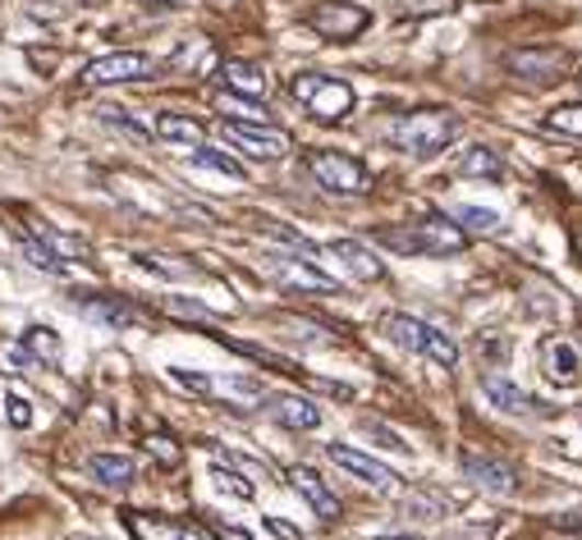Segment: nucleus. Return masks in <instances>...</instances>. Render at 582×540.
<instances>
[{
	"mask_svg": "<svg viewBox=\"0 0 582 540\" xmlns=\"http://www.w3.org/2000/svg\"><path fill=\"white\" fill-rule=\"evenodd\" d=\"M578 88H582V73H578Z\"/></svg>",
	"mask_w": 582,
	"mask_h": 540,
	"instance_id": "obj_44",
	"label": "nucleus"
},
{
	"mask_svg": "<svg viewBox=\"0 0 582 540\" xmlns=\"http://www.w3.org/2000/svg\"><path fill=\"white\" fill-rule=\"evenodd\" d=\"M381 330L390 334L399 348H409L418 357H432L436 367H459V348H454V340H449L445 330H436V325H426L418 317H403V312H390L381 321Z\"/></svg>",
	"mask_w": 582,
	"mask_h": 540,
	"instance_id": "obj_3",
	"label": "nucleus"
},
{
	"mask_svg": "<svg viewBox=\"0 0 582 540\" xmlns=\"http://www.w3.org/2000/svg\"><path fill=\"white\" fill-rule=\"evenodd\" d=\"M376 243L395 256H449L468 243V234L445 216H422L413 225H390L376 229Z\"/></svg>",
	"mask_w": 582,
	"mask_h": 540,
	"instance_id": "obj_1",
	"label": "nucleus"
},
{
	"mask_svg": "<svg viewBox=\"0 0 582 540\" xmlns=\"http://www.w3.org/2000/svg\"><path fill=\"white\" fill-rule=\"evenodd\" d=\"M19 344L28 348L33 367H56V363H60V353H65L60 334H56V330H46V325H28V330H23V340H19Z\"/></svg>",
	"mask_w": 582,
	"mask_h": 540,
	"instance_id": "obj_22",
	"label": "nucleus"
},
{
	"mask_svg": "<svg viewBox=\"0 0 582 540\" xmlns=\"http://www.w3.org/2000/svg\"><path fill=\"white\" fill-rule=\"evenodd\" d=\"M454 10H459V0H399V14L409 19H441Z\"/></svg>",
	"mask_w": 582,
	"mask_h": 540,
	"instance_id": "obj_29",
	"label": "nucleus"
},
{
	"mask_svg": "<svg viewBox=\"0 0 582 540\" xmlns=\"http://www.w3.org/2000/svg\"><path fill=\"white\" fill-rule=\"evenodd\" d=\"M157 138H166L170 147H202L207 124L193 119V115H180V111H161L157 115Z\"/></svg>",
	"mask_w": 582,
	"mask_h": 540,
	"instance_id": "obj_18",
	"label": "nucleus"
},
{
	"mask_svg": "<svg viewBox=\"0 0 582 540\" xmlns=\"http://www.w3.org/2000/svg\"><path fill=\"white\" fill-rule=\"evenodd\" d=\"M157 73V60L142 56V50H111V56H96L83 69V83L88 88H115V83H138Z\"/></svg>",
	"mask_w": 582,
	"mask_h": 540,
	"instance_id": "obj_9",
	"label": "nucleus"
},
{
	"mask_svg": "<svg viewBox=\"0 0 582 540\" xmlns=\"http://www.w3.org/2000/svg\"><path fill=\"white\" fill-rule=\"evenodd\" d=\"M482 394L500 407V413H514V417H523V413H533V399H527V390H518V384L510 380V376H495V371H487L482 376Z\"/></svg>",
	"mask_w": 582,
	"mask_h": 540,
	"instance_id": "obj_19",
	"label": "nucleus"
},
{
	"mask_svg": "<svg viewBox=\"0 0 582 540\" xmlns=\"http://www.w3.org/2000/svg\"><path fill=\"white\" fill-rule=\"evenodd\" d=\"M88 472L106 485V491H129V485L138 481V462L129 453H92Z\"/></svg>",
	"mask_w": 582,
	"mask_h": 540,
	"instance_id": "obj_16",
	"label": "nucleus"
},
{
	"mask_svg": "<svg viewBox=\"0 0 582 540\" xmlns=\"http://www.w3.org/2000/svg\"><path fill=\"white\" fill-rule=\"evenodd\" d=\"M220 134H225V142L239 147L252 161H281L289 151L285 128H271V124H258V119H220Z\"/></svg>",
	"mask_w": 582,
	"mask_h": 540,
	"instance_id": "obj_7",
	"label": "nucleus"
},
{
	"mask_svg": "<svg viewBox=\"0 0 582 540\" xmlns=\"http://www.w3.org/2000/svg\"><path fill=\"white\" fill-rule=\"evenodd\" d=\"M138 266L157 271V275H189V266H180V262H161L157 252H138Z\"/></svg>",
	"mask_w": 582,
	"mask_h": 540,
	"instance_id": "obj_33",
	"label": "nucleus"
},
{
	"mask_svg": "<svg viewBox=\"0 0 582 540\" xmlns=\"http://www.w3.org/2000/svg\"><path fill=\"white\" fill-rule=\"evenodd\" d=\"M537 363H541V371H546L550 384H573V380H578V367H582V357H578V348H573L569 334H550V340L537 344Z\"/></svg>",
	"mask_w": 582,
	"mask_h": 540,
	"instance_id": "obj_13",
	"label": "nucleus"
},
{
	"mask_svg": "<svg viewBox=\"0 0 582 540\" xmlns=\"http://www.w3.org/2000/svg\"><path fill=\"white\" fill-rule=\"evenodd\" d=\"M220 83H225V92L248 96V101H262V96H266L262 69H258V65H243V60H225V65H220Z\"/></svg>",
	"mask_w": 582,
	"mask_h": 540,
	"instance_id": "obj_20",
	"label": "nucleus"
},
{
	"mask_svg": "<svg viewBox=\"0 0 582 540\" xmlns=\"http://www.w3.org/2000/svg\"><path fill=\"white\" fill-rule=\"evenodd\" d=\"M504 69H510L518 83L555 88V83L569 79L573 56H569L564 46H523V50H510V56H504Z\"/></svg>",
	"mask_w": 582,
	"mask_h": 540,
	"instance_id": "obj_5",
	"label": "nucleus"
},
{
	"mask_svg": "<svg viewBox=\"0 0 582 540\" xmlns=\"http://www.w3.org/2000/svg\"><path fill=\"white\" fill-rule=\"evenodd\" d=\"M193 165H197V170H216V174H225V179H243V165H239L235 157H225V151H212V147H197V151H193Z\"/></svg>",
	"mask_w": 582,
	"mask_h": 540,
	"instance_id": "obj_28",
	"label": "nucleus"
},
{
	"mask_svg": "<svg viewBox=\"0 0 582 540\" xmlns=\"http://www.w3.org/2000/svg\"><path fill=\"white\" fill-rule=\"evenodd\" d=\"M550 527H555V531H573V536H582V508H578V513H555Z\"/></svg>",
	"mask_w": 582,
	"mask_h": 540,
	"instance_id": "obj_36",
	"label": "nucleus"
},
{
	"mask_svg": "<svg viewBox=\"0 0 582 540\" xmlns=\"http://www.w3.org/2000/svg\"><path fill=\"white\" fill-rule=\"evenodd\" d=\"M326 252H331L353 279H381V275H386V262H381V256H372L363 243H353V239H335Z\"/></svg>",
	"mask_w": 582,
	"mask_h": 540,
	"instance_id": "obj_17",
	"label": "nucleus"
},
{
	"mask_svg": "<svg viewBox=\"0 0 582 540\" xmlns=\"http://www.w3.org/2000/svg\"><path fill=\"white\" fill-rule=\"evenodd\" d=\"M124 527L134 540H220L212 527H202L193 518H166V513H124Z\"/></svg>",
	"mask_w": 582,
	"mask_h": 540,
	"instance_id": "obj_10",
	"label": "nucleus"
},
{
	"mask_svg": "<svg viewBox=\"0 0 582 540\" xmlns=\"http://www.w3.org/2000/svg\"><path fill=\"white\" fill-rule=\"evenodd\" d=\"M454 220H459L464 234H500V229H504L500 211H487V207H459Z\"/></svg>",
	"mask_w": 582,
	"mask_h": 540,
	"instance_id": "obj_26",
	"label": "nucleus"
},
{
	"mask_svg": "<svg viewBox=\"0 0 582 540\" xmlns=\"http://www.w3.org/2000/svg\"><path fill=\"white\" fill-rule=\"evenodd\" d=\"M541 128H546V134H564V138H578V142H582V101H573V106H555V111H546Z\"/></svg>",
	"mask_w": 582,
	"mask_h": 540,
	"instance_id": "obj_25",
	"label": "nucleus"
},
{
	"mask_svg": "<svg viewBox=\"0 0 582 540\" xmlns=\"http://www.w3.org/2000/svg\"><path fill=\"white\" fill-rule=\"evenodd\" d=\"M216 536H220V540H252V536H248V531H235V527H220V531H216Z\"/></svg>",
	"mask_w": 582,
	"mask_h": 540,
	"instance_id": "obj_37",
	"label": "nucleus"
},
{
	"mask_svg": "<svg viewBox=\"0 0 582 540\" xmlns=\"http://www.w3.org/2000/svg\"><path fill=\"white\" fill-rule=\"evenodd\" d=\"M19 243H23V256H28V262H33L37 271H46V275H69V262H65V256H60L56 248H46V243L33 239V234H23Z\"/></svg>",
	"mask_w": 582,
	"mask_h": 540,
	"instance_id": "obj_24",
	"label": "nucleus"
},
{
	"mask_svg": "<svg viewBox=\"0 0 582 540\" xmlns=\"http://www.w3.org/2000/svg\"><path fill=\"white\" fill-rule=\"evenodd\" d=\"M459 472L472 481V485H482L487 495H518V476L510 462H500L495 453H477V449H464L459 453Z\"/></svg>",
	"mask_w": 582,
	"mask_h": 540,
	"instance_id": "obj_11",
	"label": "nucleus"
},
{
	"mask_svg": "<svg viewBox=\"0 0 582 540\" xmlns=\"http://www.w3.org/2000/svg\"><path fill=\"white\" fill-rule=\"evenodd\" d=\"M147 5H180V0H147Z\"/></svg>",
	"mask_w": 582,
	"mask_h": 540,
	"instance_id": "obj_38",
	"label": "nucleus"
},
{
	"mask_svg": "<svg viewBox=\"0 0 582 540\" xmlns=\"http://www.w3.org/2000/svg\"><path fill=\"white\" fill-rule=\"evenodd\" d=\"M289 92L308 106L312 119L321 124H340L353 106H358V96H353V88L344 79H331V73H298V79L289 83Z\"/></svg>",
	"mask_w": 582,
	"mask_h": 540,
	"instance_id": "obj_4",
	"label": "nucleus"
},
{
	"mask_svg": "<svg viewBox=\"0 0 582 540\" xmlns=\"http://www.w3.org/2000/svg\"><path fill=\"white\" fill-rule=\"evenodd\" d=\"M326 458L340 462L349 476H358L363 485H372V491H395V485H399V476L386 468V462H376L372 453L353 449V445H344V440H331V445H326Z\"/></svg>",
	"mask_w": 582,
	"mask_h": 540,
	"instance_id": "obj_12",
	"label": "nucleus"
},
{
	"mask_svg": "<svg viewBox=\"0 0 582 540\" xmlns=\"http://www.w3.org/2000/svg\"><path fill=\"white\" fill-rule=\"evenodd\" d=\"M216 5H230V0H216Z\"/></svg>",
	"mask_w": 582,
	"mask_h": 540,
	"instance_id": "obj_43",
	"label": "nucleus"
},
{
	"mask_svg": "<svg viewBox=\"0 0 582 540\" xmlns=\"http://www.w3.org/2000/svg\"><path fill=\"white\" fill-rule=\"evenodd\" d=\"M0 363H5L10 371H28L33 357H28V348H23V344H0Z\"/></svg>",
	"mask_w": 582,
	"mask_h": 540,
	"instance_id": "obj_32",
	"label": "nucleus"
},
{
	"mask_svg": "<svg viewBox=\"0 0 582 540\" xmlns=\"http://www.w3.org/2000/svg\"><path fill=\"white\" fill-rule=\"evenodd\" d=\"M308 28L326 42H353L358 33H367L372 10L367 5H353V0H321L317 10H308Z\"/></svg>",
	"mask_w": 582,
	"mask_h": 540,
	"instance_id": "obj_8",
	"label": "nucleus"
},
{
	"mask_svg": "<svg viewBox=\"0 0 582 540\" xmlns=\"http://www.w3.org/2000/svg\"><path fill=\"white\" fill-rule=\"evenodd\" d=\"M142 449L157 458L161 468H180V462H184V445L174 440V435H166V430H151L147 440H142Z\"/></svg>",
	"mask_w": 582,
	"mask_h": 540,
	"instance_id": "obj_27",
	"label": "nucleus"
},
{
	"mask_svg": "<svg viewBox=\"0 0 582 540\" xmlns=\"http://www.w3.org/2000/svg\"><path fill=\"white\" fill-rule=\"evenodd\" d=\"M212 481H216V491H225V495H235V499H252V495H258V485H252L248 476H239V472H230V468H216L212 472Z\"/></svg>",
	"mask_w": 582,
	"mask_h": 540,
	"instance_id": "obj_30",
	"label": "nucleus"
},
{
	"mask_svg": "<svg viewBox=\"0 0 582 540\" xmlns=\"http://www.w3.org/2000/svg\"><path fill=\"white\" fill-rule=\"evenodd\" d=\"M69 540H96V536H83V531H79V536H69Z\"/></svg>",
	"mask_w": 582,
	"mask_h": 540,
	"instance_id": "obj_41",
	"label": "nucleus"
},
{
	"mask_svg": "<svg viewBox=\"0 0 582 540\" xmlns=\"http://www.w3.org/2000/svg\"><path fill=\"white\" fill-rule=\"evenodd\" d=\"M573 243H578V256H582V225H578V239Z\"/></svg>",
	"mask_w": 582,
	"mask_h": 540,
	"instance_id": "obj_40",
	"label": "nucleus"
},
{
	"mask_svg": "<svg viewBox=\"0 0 582 540\" xmlns=\"http://www.w3.org/2000/svg\"><path fill=\"white\" fill-rule=\"evenodd\" d=\"M83 5H101V0H83Z\"/></svg>",
	"mask_w": 582,
	"mask_h": 540,
	"instance_id": "obj_42",
	"label": "nucleus"
},
{
	"mask_svg": "<svg viewBox=\"0 0 582 540\" xmlns=\"http://www.w3.org/2000/svg\"><path fill=\"white\" fill-rule=\"evenodd\" d=\"M454 134H459V119L449 111H409L390 128L395 147L409 151V157H436V151H445L454 142Z\"/></svg>",
	"mask_w": 582,
	"mask_h": 540,
	"instance_id": "obj_2",
	"label": "nucleus"
},
{
	"mask_svg": "<svg viewBox=\"0 0 582 540\" xmlns=\"http://www.w3.org/2000/svg\"><path fill=\"white\" fill-rule=\"evenodd\" d=\"M459 170L464 179H500L504 174V161H500V151L495 147H464V157H459Z\"/></svg>",
	"mask_w": 582,
	"mask_h": 540,
	"instance_id": "obj_23",
	"label": "nucleus"
},
{
	"mask_svg": "<svg viewBox=\"0 0 582 540\" xmlns=\"http://www.w3.org/2000/svg\"><path fill=\"white\" fill-rule=\"evenodd\" d=\"M266 531H271L275 540H303V531H298L294 522H285V518H275V513H266Z\"/></svg>",
	"mask_w": 582,
	"mask_h": 540,
	"instance_id": "obj_35",
	"label": "nucleus"
},
{
	"mask_svg": "<svg viewBox=\"0 0 582 540\" xmlns=\"http://www.w3.org/2000/svg\"><path fill=\"white\" fill-rule=\"evenodd\" d=\"M170 317H193V321H207V307H197V302H184V298H166L161 302Z\"/></svg>",
	"mask_w": 582,
	"mask_h": 540,
	"instance_id": "obj_34",
	"label": "nucleus"
},
{
	"mask_svg": "<svg viewBox=\"0 0 582 540\" xmlns=\"http://www.w3.org/2000/svg\"><path fill=\"white\" fill-rule=\"evenodd\" d=\"M0 403H5L0 413H5V422H10L14 430H28V426H33V403L23 399V394H5Z\"/></svg>",
	"mask_w": 582,
	"mask_h": 540,
	"instance_id": "obj_31",
	"label": "nucleus"
},
{
	"mask_svg": "<svg viewBox=\"0 0 582 540\" xmlns=\"http://www.w3.org/2000/svg\"><path fill=\"white\" fill-rule=\"evenodd\" d=\"M79 312L96 325H111V330H134L142 325V312L134 302H124V298H79Z\"/></svg>",
	"mask_w": 582,
	"mask_h": 540,
	"instance_id": "obj_14",
	"label": "nucleus"
},
{
	"mask_svg": "<svg viewBox=\"0 0 582 540\" xmlns=\"http://www.w3.org/2000/svg\"><path fill=\"white\" fill-rule=\"evenodd\" d=\"M308 174L317 179L326 193H335V197H367L372 193L367 165L344 157V151H312V157H308Z\"/></svg>",
	"mask_w": 582,
	"mask_h": 540,
	"instance_id": "obj_6",
	"label": "nucleus"
},
{
	"mask_svg": "<svg viewBox=\"0 0 582 540\" xmlns=\"http://www.w3.org/2000/svg\"><path fill=\"white\" fill-rule=\"evenodd\" d=\"M289 485L317 508V518H321V522H340V499H335L331 491H326V481H321L312 468H289Z\"/></svg>",
	"mask_w": 582,
	"mask_h": 540,
	"instance_id": "obj_15",
	"label": "nucleus"
},
{
	"mask_svg": "<svg viewBox=\"0 0 582 540\" xmlns=\"http://www.w3.org/2000/svg\"><path fill=\"white\" fill-rule=\"evenodd\" d=\"M376 540H413V536H376Z\"/></svg>",
	"mask_w": 582,
	"mask_h": 540,
	"instance_id": "obj_39",
	"label": "nucleus"
},
{
	"mask_svg": "<svg viewBox=\"0 0 582 540\" xmlns=\"http://www.w3.org/2000/svg\"><path fill=\"white\" fill-rule=\"evenodd\" d=\"M275 422L285 430H317L321 426V407L303 394H281L275 399Z\"/></svg>",
	"mask_w": 582,
	"mask_h": 540,
	"instance_id": "obj_21",
	"label": "nucleus"
}]
</instances>
